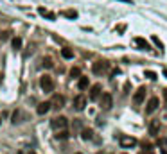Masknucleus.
Here are the masks:
<instances>
[{
    "label": "nucleus",
    "mask_w": 167,
    "mask_h": 154,
    "mask_svg": "<svg viewBox=\"0 0 167 154\" xmlns=\"http://www.w3.org/2000/svg\"><path fill=\"white\" fill-rule=\"evenodd\" d=\"M40 88H42L45 93H52L54 92V81L51 75H43L40 79Z\"/></svg>",
    "instance_id": "1"
},
{
    "label": "nucleus",
    "mask_w": 167,
    "mask_h": 154,
    "mask_svg": "<svg viewBox=\"0 0 167 154\" xmlns=\"http://www.w3.org/2000/svg\"><path fill=\"white\" fill-rule=\"evenodd\" d=\"M51 125H52V129H56V131H61V129H67L68 120H67V116H56V118L51 120Z\"/></svg>",
    "instance_id": "2"
},
{
    "label": "nucleus",
    "mask_w": 167,
    "mask_h": 154,
    "mask_svg": "<svg viewBox=\"0 0 167 154\" xmlns=\"http://www.w3.org/2000/svg\"><path fill=\"white\" fill-rule=\"evenodd\" d=\"M106 70H108V63L106 61H97L92 65V72H94L95 75H103Z\"/></svg>",
    "instance_id": "3"
},
{
    "label": "nucleus",
    "mask_w": 167,
    "mask_h": 154,
    "mask_svg": "<svg viewBox=\"0 0 167 154\" xmlns=\"http://www.w3.org/2000/svg\"><path fill=\"white\" fill-rule=\"evenodd\" d=\"M99 104H101V108H103V109H110V108H112V104H113L112 95H110V93H103V95L99 97Z\"/></svg>",
    "instance_id": "4"
},
{
    "label": "nucleus",
    "mask_w": 167,
    "mask_h": 154,
    "mask_svg": "<svg viewBox=\"0 0 167 154\" xmlns=\"http://www.w3.org/2000/svg\"><path fill=\"white\" fill-rule=\"evenodd\" d=\"M158 104H160V101H158V97H151V99L147 101L146 113H147V115H151L153 111H157V109H158Z\"/></svg>",
    "instance_id": "5"
},
{
    "label": "nucleus",
    "mask_w": 167,
    "mask_h": 154,
    "mask_svg": "<svg viewBox=\"0 0 167 154\" xmlns=\"http://www.w3.org/2000/svg\"><path fill=\"white\" fill-rule=\"evenodd\" d=\"M63 106H65V97H63V95H54L52 101H51V108L61 109Z\"/></svg>",
    "instance_id": "6"
},
{
    "label": "nucleus",
    "mask_w": 167,
    "mask_h": 154,
    "mask_svg": "<svg viewBox=\"0 0 167 154\" xmlns=\"http://www.w3.org/2000/svg\"><path fill=\"white\" fill-rule=\"evenodd\" d=\"M144 97H146V88H144V86H140V88L136 90V93L133 95V104L138 106V104L144 101Z\"/></svg>",
    "instance_id": "7"
},
{
    "label": "nucleus",
    "mask_w": 167,
    "mask_h": 154,
    "mask_svg": "<svg viewBox=\"0 0 167 154\" xmlns=\"http://www.w3.org/2000/svg\"><path fill=\"white\" fill-rule=\"evenodd\" d=\"M120 145H122L124 149H131V147L136 145V140L133 136H122V138H120Z\"/></svg>",
    "instance_id": "8"
},
{
    "label": "nucleus",
    "mask_w": 167,
    "mask_h": 154,
    "mask_svg": "<svg viewBox=\"0 0 167 154\" xmlns=\"http://www.w3.org/2000/svg\"><path fill=\"white\" fill-rule=\"evenodd\" d=\"M84 106H86V97H84V95H77V97L74 99V108H75L77 111H81V109H84Z\"/></svg>",
    "instance_id": "9"
},
{
    "label": "nucleus",
    "mask_w": 167,
    "mask_h": 154,
    "mask_svg": "<svg viewBox=\"0 0 167 154\" xmlns=\"http://www.w3.org/2000/svg\"><path fill=\"white\" fill-rule=\"evenodd\" d=\"M101 95H103V93H101V84H94V86L90 88V99H92V101H97Z\"/></svg>",
    "instance_id": "10"
},
{
    "label": "nucleus",
    "mask_w": 167,
    "mask_h": 154,
    "mask_svg": "<svg viewBox=\"0 0 167 154\" xmlns=\"http://www.w3.org/2000/svg\"><path fill=\"white\" fill-rule=\"evenodd\" d=\"M36 111H38V115H47L49 111H51V102H42V104H38Z\"/></svg>",
    "instance_id": "11"
},
{
    "label": "nucleus",
    "mask_w": 167,
    "mask_h": 154,
    "mask_svg": "<svg viewBox=\"0 0 167 154\" xmlns=\"http://www.w3.org/2000/svg\"><path fill=\"white\" fill-rule=\"evenodd\" d=\"M38 13H40L42 16H45V18H49V20H56V14H54V13H51V11H47L45 7H40V9H38Z\"/></svg>",
    "instance_id": "12"
},
{
    "label": "nucleus",
    "mask_w": 167,
    "mask_h": 154,
    "mask_svg": "<svg viewBox=\"0 0 167 154\" xmlns=\"http://www.w3.org/2000/svg\"><path fill=\"white\" fill-rule=\"evenodd\" d=\"M135 43L142 49V50H151V49H149V43H147L144 38H135Z\"/></svg>",
    "instance_id": "13"
},
{
    "label": "nucleus",
    "mask_w": 167,
    "mask_h": 154,
    "mask_svg": "<svg viewBox=\"0 0 167 154\" xmlns=\"http://www.w3.org/2000/svg\"><path fill=\"white\" fill-rule=\"evenodd\" d=\"M88 84H90V81H88V77H84V75H81V77H79V82H77L79 90H86V88H88Z\"/></svg>",
    "instance_id": "14"
},
{
    "label": "nucleus",
    "mask_w": 167,
    "mask_h": 154,
    "mask_svg": "<svg viewBox=\"0 0 167 154\" xmlns=\"http://www.w3.org/2000/svg\"><path fill=\"white\" fill-rule=\"evenodd\" d=\"M158 131H160V122L158 120H155V122H151V125H149V133L151 134H155L157 136Z\"/></svg>",
    "instance_id": "15"
},
{
    "label": "nucleus",
    "mask_w": 167,
    "mask_h": 154,
    "mask_svg": "<svg viewBox=\"0 0 167 154\" xmlns=\"http://www.w3.org/2000/svg\"><path fill=\"white\" fill-rule=\"evenodd\" d=\"M81 138H83V140H92V138H94V131H92V129H83V131H81Z\"/></svg>",
    "instance_id": "16"
},
{
    "label": "nucleus",
    "mask_w": 167,
    "mask_h": 154,
    "mask_svg": "<svg viewBox=\"0 0 167 154\" xmlns=\"http://www.w3.org/2000/svg\"><path fill=\"white\" fill-rule=\"evenodd\" d=\"M68 136H70V133H68L67 129H61V131H58V133H56V138H58V140H67Z\"/></svg>",
    "instance_id": "17"
},
{
    "label": "nucleus",
    "mask_w": 167,
    "mask_h": 154,
    "mask_svg": "<svg viewBox=\"0 0 167 154\" xmlns=\"http://www.w3.org/2000/svg\"><path fill=\"white\" fill-rule=\"evenodd\" d=\"M11 45H13L14 50H20L22 49V38H13V40H11Z\"/></svg>",
    "instance_id": "18"
},
{
    "label": "nucleus",
    "mask_w": 167,
    "mask_h": 154,
    "mask_svg": "<svg viewBox=\"0 0 167 154\" xmlns=\"http://www.w3.org/2000/svg\"><path fill=\"white\" fill-rule=\"evenodd\" d=\"M61 56L65 57V59H72V57H74V52L70 50V49H61Z\"/></svg>",
    "instance_id": "19"
},
{
    "label": "nucleus",
    "mask_w": 167,
    "mask_h": 154,
    "mask_svg": "<svg viewBox=\"0 0 167 154\" xmlns=\"http://www.w3.org/2000/svg\"><path fill=\"white\" fill-rule=\"evenodd\" d=\"M63 16H67V18H70V20H74V18H77V11L68 9V11H65V13H63Z\"/></svg>",
    "instance_id": "20"
},
{
    "label": "nucleus",
    "mask_w": 167,
    "mask_h": 154,
    "mask_svg": "<svg viewBox=\"0 0 167 154\" xmlns=\"http://www.w3.org/2000/svg\"><path fill=\"white\" fill-rule=\"evenodd\" d=\"M43 66H45V68H52L54 66L52 59H51V57H45V59H43Z\"/></svg>",
    "instance_id": "21"
},
{
    "label": "nucleus",
    "mask_w": 167,
    "mask_h": 154,
    "mask_svg": "<svg viewBox=\"0 0 167 154\" xmlns=\"http://www.w3.org/2000/svg\"><path fill=\"white\" fill-rule=\"evenodd\" d=\"M144 75H146L147 79H151V81H155V79H157V73L151 72V70H146V72H144Z\"/></svg>",
    "instance_id": "22"
},
{
    "label": "nucleus",
    "mask_w": 167,
    "mask_h": 154,
    "mask_svg": "<svg viewBox=\"0 0 167 154\" xmlns=\"http://www.w3.org/2000/svg\"><path fill=\"white\" fill-rule=\"evenodd\" d=\"M70 75H72V77H81V70H79L77 66H74L72 70H70Z\"/></svg>",
    "instance_id": "23"
},
{
    "label": "nucleus",
    "mask_w": 167,
    "mask_h": 154,
    "mask_svg": "<svg viewBox=\"0 0 167 154\" xmlns=\"http://www.w3.org/2000/svg\"><path fill=\"white\" fill-rule=\"evenodd\" d=\"M9 31H2L0 32V41H6V40H9Z\"/></svg>",
    "instance_id": "24"
},
{
    "label": "nucleus",
    "mask_w": 167,
    "mask_h": 154,
    "mask_svg": "<svg viewBox=\"0 0 167 154\" xmlns=\"http://www.w3.org/2000/svg\"><path fill=\"white\" fill-rule=\"evenodd\" d=\"M153 43L157 45V47H158V49H160V50H164V45H162V41L158 40L157 36H153Z\"/></svg>",
    "instance_id": "25"
},
{
    "label": "nucleus",
    "mask_w": 167,
    "mask_h": 154,
    "mask_svg": "<svg viewBox=\"0 0 167 154\" xmlns=\"http://www.w3.org/2000/svg\"><path fill=\"white\" fill-rule=\"evenodd\" d=\"M13 124H16V122H20V111H14L13 113V120H11Z\"/></svg>",
    "instance_id": "26"
},
{
    "label": "nucleus",
    "mask_w": 167,
    "mask_h": 154,
    "mask_svg": "<svg viewBox=\"0 0 167 154\" xmlns=\"http://www.w3.org/2000/svg\"><path fill=\"white\" fill-rule=\"evenodd\" d=\"M138 154H155V152H153V149H146V151H140Z\"/></svg>",
    "instance_id": "27"
},
{
    "label": "nucleus",
    "mask_w": 167,
    "mask_h": 154,
    "mask_svg": "<svg viewBox=\"0 0 167 154\" xmlns=\"http://www.w3.org/2000/svg\"><path fill=\"white\" fill-rule=\"evenodd\" d=\"M158 144L162 145V147H165V145H167V140H165V138H160V140H158Z\"/></svg>",
    "instance_id": "28"
},
{
    "label": "nucleus",
    "mask_w": 167,
    "mask_h": 154,
    "mask_svg": "<svg viewBox=\"0 0 167 154\" xmlns=\"http://www.w3.org/2000/svg\"><path fill=\"white\" fill-rule=\"evenodd\" d=\"M79 127H81V122H79V120H75V122H74V129H79Z\"/></svg>",
    "instance_id": "29"
},
{
    "label": "nucleus",
    "mask_w": 167,
    "mask_h": 154,
    "mask_svg": "<svg viewBox=\"0 0 167 154\" xmlns=\"http://www.w3.org/2000/svg\"><path fill=\"white\" fill-rule=\"evenodd\" d=\"M117 31H119V32H124L126 31V25H119V27H117Z\"/></svg>",
    "instance_id": "30"
},
{
    "label": "nucleus",
    "mask_w": 167,
    "mask_h": 154,
    "mask_svg": "<svg viewBox=\"0 0 167 154\" xmlns=\"http://www.w3.org/2000/svg\"><path fill=\"white\" fill-rule=\"evenodd\" d=\"M160 154H167V149H160Z\"/></svg>",
    "instance_id": "31"
},
{
    "label": "nucleus",
    "mask_w": 167,
    "mask_h": 154,
    "mask_svg": "<svg viewBox=\"0 0 167 154\" xmlns=\"http://www.w3.org/2000/svg\"><path fill=\"white\" fill-rule=\"evenodd\" d=\"M120 2H126V4H131V0H120Z\"/></svg>",
    "instance_id": "32"
},
{
    "label": "nucleus",
    "mask_w": 167,
    "mask_h": 154,
    "mask_svg": "<svg viewBox=\"0 0 167 154\" xmlns=\"http://www.w3.org/2000/svg\"><path fill=\"white\" fill-rule=\"evenodd\" d=\"M164 97H165V101H167V90H165V92H164Z\"/></svg>",
    "instance_id": "33"
},
{
    "label": "nucleus",
    "mask_w": 167,
    "mask_h": 154,
    "mask_svg": "<svg viewBox=\"0 0 167 154\" xmlns=\"http://www.w3.org/2000/svg\"><path fill=\"white\" fill-rule=\"evenodd\" d=\"M164 75H165V77H167V68H165V70H164Z\"/></svg>",
    "instance_id": "34"
},
{
    "label": "nucleus",
    "mask_w": 167,
    "mask_h": 154,
    "mask_svg": "<svg viewBox=\"0 0 167 154\" xmlns=\"http://www.w3.org/2000/svg\"><path fill=\"white\" fill-rule=\"evenodd\" d=\"M0 124H2V118H0Z\"/></svg>",
    "instance_id": "35"
},
{
    "label": "nucleus",
    "mask_w": 167,
    "mask_h": 154,
    "mask_svg": "<svg viewBox=\"0 0 167 154\" xmlns=\"http://www.w3.org/2000/svg\"><path fill=\"white\" fill-rule=\"evenodd\" d=\"M97 154H103V152H97Z\"/></svg>",
    "instance_id": "36"
},
{
    "label": "nucleus",
    "mask_w": 167,
    "mask_h": 154,
    "mask_svg": "<svg viewBox=\"0 0 167 154\" xmlns=\"http://www.w3.org/2000/svg\"><path fill=\"white\" fill-rule=\"evenodd\" d=\"M122 154H128V152H122Z\"/></svg>",
    "instance_id": "37"
},
{
    "label": "nucleus",
    "mask_w": 167,
    "mask_h": 154,
    "mask_svg": "<svg viewBox=\"0 0 167 154\" xmlns=\"http://www.w3.org/2000/svg\"><path fill=\"white\" fill-rule=\"evenodd\" d=\"M77 154H81V152H77Z\"/></svg>",
    "instance_id": "38"
},
{
    "label": "nucleus",
    "mask_w": 167,
    "mask_h": 154,
    "mask_svg": "<svg viewBox=\"0 0 167 154\" xmlns=\"http://www.w3.org/2000/svg\"><path fill=\"white\" fill-rule=\"evenodd\" d=\"M0 79H2V77H0Z\"/></svg>",
    "instance_id": "39"
}]
</instances>
